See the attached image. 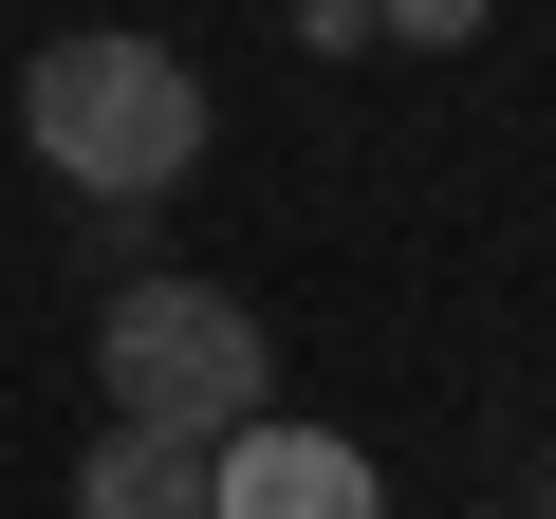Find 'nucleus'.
Segmentation results:
<instances>
[{"instance_id":"1","label":"nucleus","mask_w":556,"mask_h":519,"mask_svg":"<svg viewBox=\"0 0 556 519\" xmlns=\"http://www.w3.org/2000/svg\"><path fill=\"white\" fill-rule=\"evenodd\" d=\"M20 130H38V167H56L75 204H167V186L204 167V75H186L149 20H75V38L20 56Z\"/></svg>"},{"instance_id":"2","label":"nucleus","mask_w":556,"mask_h":519,"mask_svg":"<svg viewBox=\"0 0 556 519\" xmlns=\"http://www.w3.org/2000/svg\"><path fill=\"white\" fill-rule=\"evenodd\" d=\"M93 390H112V427H186V445H223L241 408H278V334H260L223 279H112V316H93Z\"/></svg>"},{"instance_id":"3","label":"nucleus","mask_w":556,"mask_h":519,"mask_svg":"<svg viewBox=\"0 0 556 519\" xmlns=\"http://www.w3.org/2000/svg\"><path fill=\"white\" fill-rule=\"evenodd\" d=\"M204 519H390V482H371V445H353V427L241 408V427L204 445Z\"/></svg>"},{"instance_id":"4","label":"nucleus","mask_w":556,"mask_h":519,"mask_svg":"<svg viewBox=\"0 0 556 519\" xmlns=\"http://www.w3.org/2000/svg\"><path fill=\"white\" fill-rule=\"evenodd\" d=\"M75 519H204V445L186 427H93L75 445Z\"/></svg>"},{"instance_id":"5","label":"nucleus","mask_w":556,"mask_h":519,"mask_svg":"<svg viewBox=\"0 0 556 519\" xmlns=\"http://www.w3.org/2000/svg\"><path fill=\"white\" fill-rule=\"evenodd\" d=\"M482 20H501V0H371V38H408V56H464Z\"/></svg>"}]
</instances>
